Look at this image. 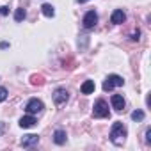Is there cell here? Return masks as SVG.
Here are the masks:
<instances>
[{"mask_svg":"<svg viewBox=\"0 0 151 151\" xmlns=\"http://www.w3.org/2000/svg\"><path fill=\"white\" fill-rule=\"evenodd\" d=\"M110 101H112V109H116L117 112L124 110V98H123L121 94H114V96L110 98Z\"/></svg>","mask_w":151,"mask_h":151,"instance_id":"ba28073f","label":"cell"},{"mask_svg":"<svg viewBox=\"0 0 151 151\" xmlns=\"http://www.w3.org/2000/svg\"><path fill=\"white\" fill-rule=\"evenodd\" d=\"M68 98H69V94H68V91H66L64 87H59V89H55V93H53V103H55L57 107L64 105V103L68 101Z\"/></svg>","mask_w":151,"mask_h":151,"instance_id":"277c9868","label":"cell"},{"mask_svg":"<svg viewBox=\"0 0 151 151\" xmlns=\"http://www.w3.org/2000/svg\"><path fill=\"white\" fill-rule=\"evenodd\" d=\"M25 16H27V13H25V9H23V7L16 9V13H14V20H16V22H23V20H25Z\"/></svg>","mask_w":151,"mask_h":151,"instance_id":"9a60e30c","label":"cell"},{"mask_svg":"<svg viewBox=\"0 0 151 151\" xmlns=\"http://www.w3.org/2000/svg\"><path fill=\"white\" fill-rule=\"evenodd\" d=\"M80 91H82V94H93V93H94V82H93V80H86V82L82 84Z\"/></svg>","mask_w":151,"mask_h":151,"instance_id":"7c38bea8","label":"cell"},{"mask_svg":"<svg viewBox=\"0 0 151 151\" xmlns=\"http://www.w3.org/2000/svg\"><path fill=\"white\" fill-rule=\"evenodd\" d=\"M7 98V89L6 87H0V101H4Z\"/></svg>","mask_w":151,"mask_h":151,"instance_id":"e0dca14e","label":"cell"},{"mask_svg":"<svg viewBox=\"0 0 151 151\" xmlns=\"http://www.w3.org/2000/svg\"><path fill=\"white\" fill-rule=\"evenodd\" d=\"M66 139H68V135H66L64 130H55V133H53V140H55V144L62 146V144H66Z\"/></svg>","mask_w":151,"mask_h":151,"instance_id":"8fae6325","label":"cell"},{"mask_svg":"<svg viewBox=\"0 0 151 151\" xmlns=\"http://www.w3.org/2000/svg\"><path fill=\"white\" fill-rule=\"evenodd\" d=\"M37 142H39V137H37V135H34V133L23 135V139L20 140V144H22L23 147H30V146H36Z\"/></svg>","mask_w":151,"mask_h":151,"instance_id":"52a82bcc","label":"cell"},{"mask_svg":"<svg viewBox=\"0 0 151 151\" xmlns=\"http://www.w3.org/2000/svg\"><path fill=\"white\" fill-rule=\"evenodd\" d=\"M41 11H43V14L48 16V18H52V16L55 14V9H53V6H50V4H43Z\"/></svg>","mask_w":151,"mask_h":151,"instance_id":"4fadbf2b","label":"cell"},{"mask_svg":"<svg viewBox=\"0 0 151 151\" xmlns=\"http://www.w3.org/2000/svg\"><path fill=\"white\" fill-rule=\"evenodd\" d=\"M43 109H45V105H43V101L37 100V98L29 100V103H27V107H25V110H27L29 114H39Z\"/></svg>","mask_w":151,"mask_h":151,"instance_id":"5b68a950","label":"cell"},{"mask_svg":"<svg viewBox=\"0 0 151 151\" xmlns=\"http://www.w3.org/2000/svg\"><path fill=\"white\" fill-rule=\"evenodd\" d=\"M146 142H147V144H151V128H147V130H146Z\"/></svg>","mask_w":151,"mask_h":151,"instance_id":"d6986e66","label":"cell"},{"mask_svg":"<svg viewBox=\"0 0 151 151\" xmlns=\"http://www.w3.org/2000/svg\"><path fill=\"white\" fill-rule=\"evenodd\" d=\"M132 119L133 121H142L144 119V112L142 110H133L132 112Z\"/></svg>","mask_w":151,"mask_h":151,"instance_id":"2e32d148","label":"cell"},{"mask_svg":"<svg viewBox=\"0 0 151 151\" xmlns=\"http://www.w3.org/2000/svg\"><path fill=\"white\" fill-rule=\"evenodd\" d=\"M36 117H34V114H29V116H23L22 119H20V126L22 128H32V126H36Z\"/></svg>","mask_w":151,"mask_h":151,"instance_id":"30bf717a","label":"cell"},{"mask_svg":"<svg viewBox=\"0 0 151 151\" xmlns=\"http://www.w3.org/2000/svg\"><path fill=\"white\" fill-rule=\"evenodd\" d=\"M139 36H140V30H137V32H133V34H132V41H139V39H140Z\"/></svg>","mask_w":151,"mask_h":151,"instance_id":"ffe728a7","label":"cell"},{"mask_svg":"<svg viewBox=\"0 0 151 151\" xmlns=\"http://www.w3.org/2000/svg\"><path fill=\"white\" fill-rule=\"evenodd\" d=\"M93 116L94 117H109L110 116V110H109V103L105 100H98L94 103V109H93Z\"/></svg>","mask_w":151,"mask_h":151,"instance_id":"3957f363","label":"cell"},{"mask_svg":"<svg viewBox=\"0 0 151 151\" xmlns=\"http://www.w3.org/2000/svg\"><path fill=\"white\" fill-rule=\"evenodd\" d=\"M77 2H80V4H86V2H89V0H77Z\"/></svg>","mask_w":151,"mask_h":151,"instance_id":"44dd1931","label":"cell"},{"mask_svg":"<svg viewBox=\"0 0 151 151\" xmlns=\"http://www.w3.org/2000/svg\"><path fill=\"white\" fill-rule=\"evenodd\" d=\"M121 86H124V80L119 77V75H109L107 80L103 82V91L109 93V91H112L114 87H121Z\"/></svg>","mask_w":151,"mask_h":151,"instance_id":"7a4b0ae2","label":"cell"},{"mask_svg":"<svg viewBox=\"0 0 151 151\" xmlns=\"http://www.w3.org/2000/svg\"><path fill=\"white\" fill-rule=\"evenodd\" d=\"M30 84L32 86H43L45 84V77H43V75H32V77H30Z\"/></svg>","mask_w":151,"mask_h":151,"instance_id":"5bb4252c","label":"cell"},{"mask_svg":"<svg viewBox=\"0 0 151 151\" xmlns=\"http://www.w3.org/2000/svg\"><path fill=\"white\" fill-rule=\"evenodd\" d=\"M124 20H126V14H124L123 9H116V11L112 13V16H110V22H112L114 25H119V23H123Z\"/></svg>","mask_w":151,"mask_h":151,"instance_id":"9c48e42d","label":"cell"},{"mask_svg":"<svg viewBox=\"0 0 151 151\" xmlns=\"http://www.w3.org/2000/svg\"><path fill=\"white\" fill-rule=\"evenodd\" d=\"M0 14H2V16H7V14H9V7H7V6H0Z\"/></svg>","mask_w":151,"mask_h":151,"instance_id":"ac0fdd59","label":"cell"},{"mask_svg":"<svg viewBox=\"0 0 151 151\" xmlns=\"http://www.w3.org/2000/svg\"><path fill=\"white\" fill-rule=\"evenodd\" d=\"M126 126L121 123V121H116L110 128V140L116 144V146H123L124 140H126Z\"/></svg>","mask_w":151,"mask_h":151,"instance_id":"6da1fadb","label":"cell"},{"mask_svg":"<svg viewBox=\"0 0 151 151\" xmlns=\"http://www.w3.org/2000/svg\"><path fill=\"white\" fill-rule=\"evenodd\" d=\"M82 23H84L86 29H94L96 23H98V14H96V11H87L86 16H84V20H82Z\"/></svg>","mask_w":151,"mask_h":151,"instance_id":"8992f818","label":"cell"}]
</instances>
